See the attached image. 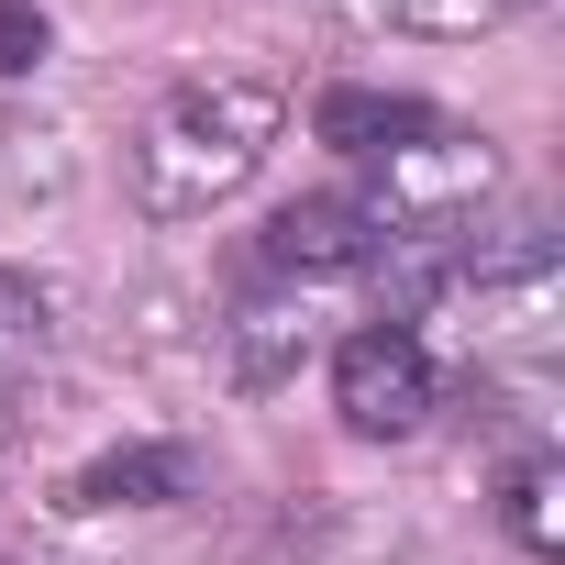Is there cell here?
Listing matches in <instances>:
<instances>
[{
    "mask_svg": "<svg viewBox=\"0 0 565 565\" xmlns=\"http://www.w3.org/2000/svg\"><path fill=\"white\" fill-rule=\"evenodd\" d=\"M277 111H289V100H277L266 78H200V89H178V100L145 122V145H134V189H145V211L189 222V211L233 200V189L266 167Z\"/></svg>",
    "mask_w": 565,
    "mask_h": 565,
    "instance_id": "cell-1",
    "label": "cell"
},
{
    "mask_svg": "<svg viewBox=\"0 0 565 565\" xmlns=\"http://www.w3.org/2000/svg\"><path fill=\"white\" fill-rule=\"evenodd\" d=\"M333 399H344V422H355V433H377V444L422 433V422H433V355H422V333L366 322V333L333 355Z\"/></svg>",
    "mask_w": 565,
    "mask_h": 565,
    "instance_id": "cell-2",
    "label": "cell"
},
{
    "mask_svg": "<svg viewBox=\"0 0 565 565\" xmlns=\"http://www.w3.org/2000/svg\"><path fill=\"white\" fill-rule=\"evenodd\" d=\"M377 244H388V211L377 200H344V189L289 200L266 222V266H289V277H355V266H377Z\"/></svg>",
    "mask_w": 565,
    "mask_h": 565,
    "instance_id": "cell-3",
    "label": "cell"
},
{
    "mask_svg": "<svg viewBox=\"0 0 565 565\" xmlns=\"http://www.w3.org/2000/svg\"><path fill=\"white\" fill-rule=\"evenodd\" d=\"M311 134L344 145V156H411V145H444L433 100H411V89H322Z\"/></svg>",
    "mask_w": 565,
    "mask_h": 565,
    "instance_id": "cell-4",
    "label": "cell"
},
{
    "mask_svg": "<svg viewBox=\"0 0 565 565\" xmlns=\"http://www.w3.org/2000/svg\"><path fill=\"white\" fill-rule=\"evenodd\" d=\"M67 499H78V510H156V499H189V455H178V444H122V455L78 466Z\"/></svg>",
    "mask_w": 565,
    "mask_h": 565,
    "instance_id": "cell-5",
    "label": "cell"
},
{
    "mask_svg": "<svg viewBox=\"0 0 565 565\" xmlns=\"http://www.w3.org/2000/svg\"><path fill=\"white\" fill-rule=\"evenodd\" d=\"M300 355H311V322H300V311H233L222 377H233V388H277V377H289Z\"/></svg>",
    "mask_w": 565,
    "mask_h": 565,
    "instance_id": "cell-6",
    "label": "cell"
},
{
    "mask_svg": "<svg viewBox=\"0 0 565 565\" xmlns=\"http://www.w3.org/2000/svg\"><path fill=\"white\" fill-rule=\"evenodd\" d=\"M45 333H56V300L34 289L23 266H0V377L34 366V355H45Z\"/></svg>",
    "mask_w": 565,
    "mask_h": 565,
    "instance_id": "cell-7",
    "label": "cell"
},
{
    "mask_svg": "<svg viewBox=\"0 0 565 565\" xmlns=\"http://www.w3.org/2000/svg\"><path fill=\"white\" fill-rule=\"evenodd\" d=\"M377 12H388L399 34H444V45H455V34H499L521 0H377Z\"/></svg>",
    "mask_w": 565,
    "mask_h": 565,
    "instance_id": "cell-8",
    "label": "cell"
},
{
    "mask_svg": "<svg viewBox=\"0 0 565 565\" xmlns=\"http://www.w3.org/2000/svg\"><path fill=\"white\" fill-rule=\"evenodd\" d=\"M499 521H510V543H521V554H554V543H565V521H554V466H510Z\"/></svg>",
    "mask_w": 565,
    "mask_h": 565,
    "instance_id": "cell-9",
    "label": "cell"
},
{
    "mask_svg": "<svg viewBox=\"0 0 565 565\" xmlns=\"http://www.w3.org/2000/svg\"><path fill=\"white\" fill-rule=\"evenodd\" d=\"M23 67H45V12L34 0H0V78H23Z\"/></svg>",
    "mask_w": 565,
    "mask_h": 565,
    "instance_id": "cell-10",
    "label": "cell"
},
{
    "mask_svg": "<svg viewBox=\"0 0 565 565\" xmlns=\"http://www.w3.org/2000/svg\"><path fill=\"white\" fill-rule=\"evenodd\" d=\"M23 433V399H12V377H0V444H12Z\"/></svg>",
    "mask_w": 565,
    "mask_h": 565,
    "instance_id": "cell-11",
    "label": "cell"
}]
</instances>
